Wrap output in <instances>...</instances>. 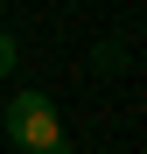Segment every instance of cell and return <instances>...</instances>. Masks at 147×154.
Segmentation results:
<instances>
[{
	"label": "cell",
	"mask_w": 147,
	"mask_h": 154,
	"mask_svg": "<svg viewBox=\"0 0 147 154\" xmlns=\"http://www.w3.org/2000/svg\"><path fill=\"white\" fill-rule=\"evenodd\" d=\"M63 154H70V147H63Z\"/></svg>",
	"instance_id": "4"
},
{
	"label": "cell",
	"mask_w": 147,
	"mask_h": 154,
	"mask_svg": "<svg viewBox=\"0 0 147 154\" xmlns=\"http://www.w3.org/2000/svg\"><path fill=\"white\" fill-rule=\"evenodd\" d=\"M119 63H126V49H119V42H98V49H91V70H119Z\"/></svg>",
	"instance_id": "2"
},
{
	"label": "cell",
	"mask_w": 147,
	"mask_h": 154,
	"mask_svg": "<svg viewBox=\"0 0 147 154\" xmlns=\"http://www.w3.org/2000/svg\"><path fill=\"white\" fill-rule=\"evenodd\" d=\"M0 119H7V140L28 147V154H63V147H70V140H63V112L49 105L42 91H14Z\"/></svg>",
	"instance_id": "1"
},
{
	"label": "cell",
	"mask_w": 147,
	"mask_h": 154,
	"mask_svg": "<svg viewBox=\"0 0 147 154\" xmlns=\"http://www.w3.org/2000/svg\"><path fill=\"white\" fill-rule=\"evenodd\" d=\"M14 63H21V49H14V35H7V28H0V77H7Z\"/></svg>",
	"instance_id": "3"
}]
</instances>
